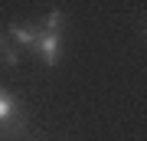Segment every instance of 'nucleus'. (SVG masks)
Masks as SVG:
<instances>
[{
  "label": "nucleus",
  "mask_w": 147,
  "mask_h": 141,
  "mask_svg": "<svg viewBox=\"0 0 147 141\" xmlns=\"http://www.w3.org/2000/svg\"><path fill=\"white\" fill-rule=\"evenodd\" d=\"M0 59H3L7 66H16V63H20V52L10 49V46H0Z\"/></svg>",
  "instance_id": "obj_5"
},
{
  "label": "nucleus",
  "mask_w": 147,
  "mask_h": 141,
  "mask_svg": "<svg viewBox=\"0 0 147 141\" xmlns=\"http://www.w3.org/2000/svg\"><path fill=\"white\" fill-rule=\"evenodd\" d=\"M62 26H65V13H62V10H49L46 16H42V26H39V30H46V33H59Z\"/></svg>",
  "instance_id": "obj_4"
},
{
  "label": "nucleus",
  "mask_w": 147,
  "mask_h": 141,
  "mask_svg": "<svg viewBox=\"0 0 147 141\" xmlns=\"http://www.w3.org/2000/svg\"><path fill=\"white\" fill-rule=\"evenodd\" d=\"M30 118H26V108L23 102L10 95L7 89H0V141H13L26 131Z\"/></svg>",
  "instance_id": "obj_1"
},
{
  "label": "nucleus",
  "mask_w": 147,
  "mask_h": 141,
  "mask_svg": "<svg viewBox=\"0 0 147 141\" xmlns=\"http://www.w3.org/2000/svg\"><path fill=\"white\" fill-rule=\"evenodd\" d=\"M36 33H39V26H30V23H13V26H10L13 46L30 49V52H33V46H36Z\"/></svg>",
  "instance_id": "obj_3"
},
{
  "label": "nucleus",
  "mask_w": 147,
  "mask_h": 141,
  "mask_svg": "<svg viewBox=\"0 0 147 141\" xmlns=\"http://www.w3.org/2000/svg\"><path fill=\"white\" fill-rule=\"evenodd\" d=\"M33 52H36L46 66H56L59 56H62V36H59V33L39 30V33H36V46H33Z\"/></svg>",
  "instance_id": "obj_2"
},
{
  "label": "nucleus",
  "mask_w": 147,
  "mask_h": 141,
  "mask_svg": "<svg viewBox=\"0 0 147 141\" xmlns=\"http://www.w3.org/2000/svg\"><path fill=\"white\" fill-rule=\"evenodd\" d=\"M0 46H3V33H0Z\"/></svg>",
  "instance_id": "obj_6"
}]
</instances>
